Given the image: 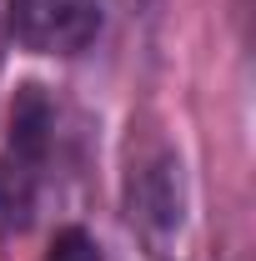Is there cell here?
<instances>
[{
  "mask_svg": "<svg viewBox=\"0 0 256 261\" xmlns=\"http://www.w3.org/2000/svg\"><path fill=\"white\" fill-rule=\"evenodd\" d=\"M5 25L35 56H81L100 35V0H5Z\"/></svg>",
  "mask_w": 256,
  "mask_h": 261,
  "instance_id": "1",
  "label": "cell"
},
{
  "mask_svg": "<svg viewBox=\"0 0 256 261\" xmlns=\"http://www.w3.org/2000/svg\"><path fill=\"white\" fill-rule=\"evenodd\" d=\"M40 171L45 166L31 156H15L5 151L0 156V226L15 231L35 216V201H40Z\"/></svg>",
  "mask_w": 256,
  "mask_h": 261,
  "instance_id": "2",
  "label": "cell"
},
{
  "mask_svg": "<svg viewBox=\"0 0 256 261\" xmlns=\"http://www.w3.org/2000/svg\"><path fill=\"white\" fill-rule=\"evenodd\" d=\"M45 261H100V246L91 241V231L65 226V231H56V241H50Z\"/></svg>",
  "mask_w": 256,
  "mask_h": 261,
  "instance_id": "3",
  "label": "cell"
}]
</instances>
